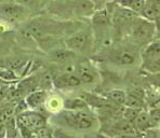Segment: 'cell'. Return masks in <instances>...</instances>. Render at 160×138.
<instances>
[{"label": "cell", "instance_id": "1", "mask_svg": "<svg viewBox=\"0 0 160 138\" xmlns=\"http://www.w3.org/2000/svg\"><path fill=\"white\" fill-rule=\"evenodd\" d=\"M58 121H61V125H66L70 128L78 131H89L94 127L96 118L90 109L78 111L62 110L55 114Z\"/></svg>", "mask_w": 160, "mask_h": 138}, {"label": "cell", "instance_id": "2", "mask_svg": "<svg viewBox=\"0 0 160 138\" xmlns=\"http://www.w3.org/2000/svg\"><path fill=\"white\" fill-rule=\"evenodd\" d=\"M154 22L147 21L141 16H136L131 22V36L134 41L148 44L154 40Z\"/></svg>", "mask_w": 160, "mask_h": 138}, {"label": "cell", "instance_id": "3", "mask_svg": "<svg viewBox=\"0 0 160 138\" xmlns=\"http://www.w3.org/2000/svg\"><path fill=\"white\" fill-rule=\"evenodd\" d=\"M15 119L18 125L24 126V127L34 131V132L38 128L48 125V118L38 110L28 109L25 112L15 116Z\"/></svg>", "mask_w": 160, "mask_h": 138}, {"label": "cell", "instance_id": "4", "mask_svg": "<svg viewBox=\"0 0 160 138\" xmlns=\"http://www.w3.org/2000/svg\"><path fill=\"white\" fill-rule=\"evenodd\" d=\"M64 43L68 50L72 51L74 53H81L88 49L90 36L86 30H79L68 36L64 40Z\"/></svg>", "mask_w": 160, "mask_h": 138}, {"label": "cell", "instance_id": "5", "mask_svg": "<svg viewBox=\"0 0 160 138\" xmlns=\"http://www.w3.org/2000/svg\"><path fill=\"white\" fill-rule=\"evenodd\" d=\"M53 85L61 90L66 88H76L81 85L79 77L76 74H66V72H60L52 77Z\"/></svg>", "mask_w": 160, "mask_h": 138}, {"label": "cell", "instance_id": "6", "mask_svg": "<svg viewBox=\"0 0 160 138\" xmlns=\"http://www.w3.org/2000/svg\"><path fill=\"white\" fill-rule=\"evenodd\" d=\"M75 74L79 77L82 84H92L96 81V71L88 62H81L75 65Z\"/></svg>", "mask_w": 160, "mask_h": 138}, {"label": "cell", "instance_id": "7", "mask_svg": "<svg viewBox=\"0 0 160 138\" xmlns=\"http://www.w3.org/2000/svg\"><path fill=\"white\" fill-rule=\"evenodd\" d=\"M110 60L112 63L121 65V66H131V65L135 64L138 57L133 51L129 50V49H120V50H117L112 53Z\"/></svg>", "mask_w": 160, "mask_h": 138}, {"label": "cell", "instance_id": "8", "mask_svg": "<svg viewBox=\"0 0 160 138\" xmlns=\"http://www.w3.org/2000/svg\"><path fill=\"white\" fill-rule=\"evenodd\" d=\"M48 92L46 90H35L32 92L28 93L27 96L25 97L27 106L32 110H39L40 108H43L46 100L48 98Z\"/></svg>", "mask_w": 160, "mask_h": 138}, {"label": "cell", "instance_id": "9", "mask_svg": "<svg viewBox=\"0 0 160 138\" xmlns=\"http://www.w3.org/2000/svg\"><path fill=\"white\" fill-rule=\"evenodd\" d=\"M26 9L15 2H4L0 4V13L4 16L12 18V20H21L26 15Z\"/></svg>", "mask_w": 160, "mask_h": 138}, {"label": "cell", "instance_id": "10", "mask_svg": "<svg viewBox=\"0 0 160 138\" xmlns=\"http://www.w3.org/2000/svg\"><path fill=\"white\" fill-rule=\"evenodd\" d=\"M141 16L150 22L160 18V0H145Z\"/></svg>", "mask_w": 160, "mask_h": 138}, {"label": "cell", "instance_id": "11", "mask_svg": "<svg viewBox=\"0 0 160 138\" xmlns=\"http://www.w3.org/2000/svg\"><path fill=\"white\" fill-rule=\"evenodd\" d=\"M107 135L109 137L112 136H118V135H124V134H136L135 130H134L132 123L126 121L123 118L119 121H116L108 130Z\"/></svg>", "mask_w": 160, "mask_h": 138}, {"label": "cell", "instance_id": "12", "mask_svg": "<svg viewBox=\"0 0 160 138\" xmlns=\"http://www.w3.org/2000/svg\"><path fill=\"white\" fill-rule=\"evenodd\" d=\"M143 59L146 63L158 64L160 62V40H152L143 51Z\"/></svg>", "mask_w": 160, "mask_h": 138}, {"label": "cell", "instance_id": "13", "mask_svg": "<svg viewBox=\"0 0 160 138\" xmlns=\"http://www.w3.org/2000/svg\"><path fill=\"white\" fill-rule=\"evenodd\" d=\"M132 125L134 130H135L136 134H142V133L146 132L149 128L154 127L152 120H150L149 113H148V111H145L144 109L138 114L135 120L133 121Z\"/></svg>", "mask_w": 160, "mask_h": 138}, {"label": "cell", "instance_id": "14", "mask_svg": "<svg viewBox=\"0 0 160 138\" xmlns=\"http://www.w3.org/2000/svg\"><path fill=\"white\" fill-rule=\"evenodd\" d=\"M74 11L80 16H90L94 14L95 4L92 0H75Z\"/></svg>", "mask_w": 160, "mask_h": 138}, {"label": "cell", "instance_id": "15", "mask_svg": "<svg viewBox=\"0 0 160 138\" xmlns=\"http://www.w3.org/2000/svg\"><path fill=\"white\" fill-rule=\"evenodd\" d=\"M76 53H74L72 51L68 50V49L65 46L64 49L63 48H58L54 49V50L50 51L49 52V56L50 58L53 60V62L56 63H61V64H66L68 60H70L72 58H74V56Z\"/></svg>", "mask_w": 160, "mask_h": 138}, {"label": "cell", "instance_id": "16", "mask_svg": "<svg viewBox=\"0 0 160 138\" xmlns=\"http://www.w3.org/2000/svg\"><path fill=\"white\" fill-rule=\"evenodd\" d=\"M89 109V105L82 97H69L64 100V110L78 111Z\"/></svg>", "mask_w": 160, "mask_h": 138}, {"label": "cell", "instance_id": "17", "mask_svg": "<svg viewBox=\"0 0 160 138\" xmlns=\"http://www.w3.org/2000/svg\"><path fill=\"white\" fill-rule=\"evenodd\" d=\"M44 109L51 113H60L62 110H64V100L58 96H48L44 104Z\"/></svg>", "mask_w": 160, "mask_h": 138}, {"label": "cell", "instance_id": "18", "mask_svg": "<svg viewBox=\"0 0 160 138\" xmlns=\"http://www.w3.org/2000/svg\"><path fill=\"white\" fill-rule=\"evenodd\" d=\"M145 0H118V4L135 14H141L144 8Z\"/></svg>", "mask_w": 160, "mask_h": 138}, {"label": "cell", "instance_id": "19", "mask_svg": "<svg viewBox=\"0 0 160 138\" xmlns=\"http://www.w3.org/2000/svg\"><path fill=\"white\" fill-rule=\"evenodd\" d=\"M92 22L98 27H107L110 24V16L106 10H100L93 14Z\"/></svg>", "mask_w": 160, "mask_h": 138}, {"label": "cell", "instance_id": "20", "mask_svg": "<svg viewBox=\"0 0 160 138\" xmlns=\"http://www.w3.org/2000/svg\"><path fill=\"white\" fill-rule=\"evenodd\" d=\"M107 98L112 102H114V104L124 106V102H126V98H127V93L122 90H112L107 93Z\"/></svg>", "mask_w": 160, "mask_h": 138}, {"label": "cell", "instance_id": "21", "mask_svg": "<svg viewBox=\"0 0 160 138\" xmlns=\"http://www.w3.org/2000/svg\"><path fill=\"white\" fill-rule=\"evenodd\" d=\"M124 106L129 107V108L143 109V107H144V100L140 99V98L134 97V96H132V95H130V94H127Z\"/></svg>", "mask_w": 160, "mask_h": 138}, {"label": "cell", "instance_id": "22", "mask_svg": "<svg viewBox=\"0 0 160 138\" xmlns=\"http://www.w3.org/2000/svg\"><path fill=\"white\" fill-rule=\"evenodd\" d=\"M143 109H136V108H129V107H126V109L123 110V113H122V118L126 121L130 123H133V121L135 120V118L138 117V114L142 111Z\"/></svg>", "mask_w": 160, "mask_h": 138}, {"label": "cell", "instance_id": "23", "mask_svg": "<svg viewBox=\"0 0 160 138\" xmlns=\"http://www.w3.org/2000/svg\"><path fill=\"white\" fill-rule=\"evenodd\" d=\"M37 138H54L53 137V130L50 128L48 125L43 126L41 128H38L37 131H35Z\"/></svg>", "mask_w": 160, "mask_h": 138}, {"label": "cell", "instance_id": "24", "mask_svg": "<svg viewBox=\"0 0 160 138\" xmlns=\"http://www.w3.org/2000/svg\"><path fill=\"white\" fill-rule=\"evenodd\" d=\"M18 77L16 76V74L11 69H0V79L4 81H14L16 80Z\"/></svg>", "mask_w": 160, "mask_h": 138}, {"label": "cell", "instance_id": "25", "mask_svg": "<svg viewBox=\"0 0 160 138\" xmlns=\"http://www.w3.org/2000/svg\"><path fill=\"white\" fill-rule=\"evenodd\" d=\"M148 113H149L150 120H152L154 127H158L160 125V108L152 107V108L148 111Z\"/></svg>", "mask_w": 160, "mask_h": 138}, {"label": "cell", "instance_id": "26", "mask_svg": "<svg viewBox=\"0 0 160 138\" xmlns=\"http://www.w3.org/2000/svg\"><path fill=\"white\" fill-rule=\"evenodd\" d=\"M53 137L54 138H76L72 135H70L69 133L63 131L62 128H55L53 130Z\"/></svg>", "mask_w": 160, "mask_h": 138}, {"label": "cell", "instance_id": "27", "mask_svg": "<svg viewBox=\"0 0 160 138\" xmlns=\"http://www.w3.org/2000/svg\"><path fill=\"white\" fill-rule=\"evenodd\" d=\"M130 95H132V96L136 97V98H140V99L144 100L145 99V91L143 90L142 88H134L132 90L130 91V93H129Z\"/></svg>", "mask_w": 160, "mask_h": 138}, {"label": "cell", "instance_id": "28", "mask_svg": "<svg viewBox=\"0 0 160 138\" xmlns=\"http://www.w3.org/2000/svg\"><path fill=\"white\" fill-rule=\"evenodd\" d=\"M155 26V34H154V40H160V18L154 22Z\"/></svg>", "mask_w": 160, "mask_h": 138}, {"label": "cell", "instance_id": "29", "mask_svg": "<svg viewBox=\"0 0 160 138\" xmlns=\"http://www.w3.org/2000/svg\"><path fill=\"white\" fill-rule=\"evenodd\" d=\"M14 2L25 8H30L36 2V0H14Z\"/></svg>", "mask_w": 160, "mask_h": 138}, {"label": "cell", "instance_id": "30", "mask_svg": "<svg viewBox=\"0 0 160 138\" xmlns=\"http://www.w3.org/2000/svg\"><path fill=\"white\" fill-rule=\"evenodd\" d=\"M0 138H7V127L6 122L0 120Z\"/></svg>", "mask_w": 160, "mask_h": 138}, {"label": "cell", "instance_id": "31", "mask_svg": "<svg viewBox=\"0 0 160 138\" xmlns=\"http://www.w3.org/2000/svg\"><path fill=\"white\" fill-rule=\"evenodd\" d=\"M106 138H138V134H124V135H118V136L106 137Z\"/></svg>", "mask_w": 160, "mask_h": 138}, {"label": "cell", "instance_id": "32", "mask_svg": "<svg viewBox=\"0 0 160 138\" xmlns=\"http://www.w3.org/2000/svg\"><path fill=\"white\" fill-rule=\"evenodd\" d=\"M155 107H157V108H160V97L158 98V100L156 102V106Z\"/></svg>", "mask_w": 160, "mask_h": 138}, {"label": "cell", "instance_id": "33", "mask_svg": "<svg viewBox=\"0 0 160 138\" xmlns=\"http://www.w3.org/2000/svg\"><path fill=\"white\" fill-rule=\"evenodd\" d=\"M103 1H107V0H103Z\"/></svg>", "mask_w": 160, "mask_h": 138}]
</instances>
